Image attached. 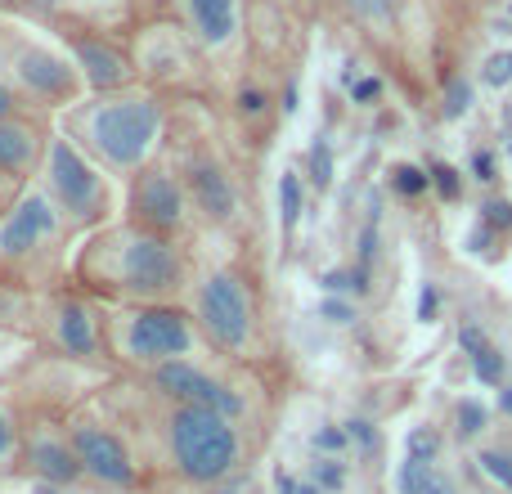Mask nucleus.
Returning a JSON list of instances; mask_svg holds the SVG:
<instances>
[{"label":"nucleus","mask_w":512,"mask_h":494,"mask_svg":"<svg viewBox=\"0 0 512 494\" xmlns=\"http://www.w3.org/2000/svg\"><path fill=\"white\" fill-rule=\"evenodd\" d=\"M99 396L131 427L149 463V494H207L252 468L256 427L248 423H234L207 405L167 400L140 378H108Z\"/></svg>","instance_id":"f257e3e1"},{"label":"nucleus","mask_w":512,"mask_h":494,"mask_svg":"<svg viewBox=\"0 0 512 494\" xmlns=\"http://www.w3.org/2000/svg\"><path fill=\"white\" fill-rule=\"evenodd\" d=\"M198 265H203L198 247L144 234L117 216L104 230L77 239L68 283L99 297L104 306H153V301H189Z\"/></svg>","instance_id":"f03ea898"},{"label":"nucleus","mask_w":512,"mask_h":494,"mask_svg":"<svg viewBox=\"0 0 512 494\" xmlns=\"http://www.w3.org/2000/svg\"><path fill=\"white\" fill-rule=\"evenodd\" d=\"M171 113L176 104L167 95L149 86H126L108 95H81L54 122L90 162H99L117 185H126L135 171L149 167L167 149Z\"/></svg>","instance_id":"7ed1b4c3"},{"label":"nucleus","mask_w":512,"mask_h":494,"mask_svg":"<svg viewBox=\"0 0 512 494\" xmlns=\"http://www.w3.org/2000/svg\"><path fill=\"white\" fill-rule=\"evenodd\" d=\"M171 167L185 180V194L194 203V216L203 234L216 239H243L248 230V189H243L234 149L225 144V131L216 126V108L207 104H176L167 131Z\"/></svg>","instance_id":"20e7f679"},{"label":"nucleus","mask_w":512,"mask_h":494,"mask_svg":"<svg viewBox=\"0 0 512 494\" xmlns=\"http://www.w3.org/2000/svg\"><path fill=\"white\" fill-rule=\"evenodd\" d=\"M185 306L212 355L248 364V369H265L270 324H265L261 283L243 261H203Z\"/></svg>","instance_id":"39448f33"},{"label":"nucleus","mask_w":512,"mask_h":494,"mask_svg":"<svg viewBox=\"0 0 512 494\" xmlns=\"http://www.w3.org/2000/svg\"><path fill=\"white\" fill-rule=\"evenodd\" d=\"M77 234L63 225L59 207L41 185H27L23 198L0 216V279H14L32 292H54L72 274Z\"/></svg>","instance_id":"423d86ee"},{"label":"nucleus","mask_w":512,"mask_h":494,"mask_svg":"<svg viewBox=\"0 0 512 494\" xmlns=\"http://www.w3.org/2000/svg\"><path fill=\"white\" fill-rule=\"evenodd\" d=\"M104 342L113 378H144L185 355H203L207 342L198 333L185 301H153V306H104Z\"/></svg>","instance_id":"0eeeda50"},{"label":"nucleus","mask_w":512,"mask_h":494,"mask_svg":"<svg viewBox=\"0 0 512 494\" xmlns=\"http://www.w3.org/2000/svg\"><path fill=\"white\" fill-rule=\"evenodd\" d=\"M131 54L140 86L167 95L171 104H207L216 108L221 95V72L198 50V41L158 9H140L131 27Z\"/></svg>","instance_id":"6e6552de"},{"label":"nucleus","mask_w":512,"mask_h":494,"mask_svg":"<svg viewBox=\"0 0 512 494\" xmlns=\"http://www.w3.org/2000/svg\"><path fill=\"white\" fill-rule=\"evenodd\" d=\"M63 427H68V441L81 459L86 486L95 494H149L153 490L149 463H144L131 427L104 405L99 391L77 400L63 414Z\"/></svg>","instance_id":"1a4fd4ad"},{"label":"nucleus","mask_w":512,"mask_h":494,"mask_svg":"<svg viewBox=\"0 0 512 494\" xmlns=\"http://www.w3.org/2000/svg\"><path fill=\"white\" fill-rule=\"evenodd\" d=\"M0 86H9L27 108L50 117H59L86 95V81L77 63L63 54V45L14 18H0Z\"/></svg>","instance_id":"9d476101"},{"label":"nucleus","mask_w":512,"mask_h":494,"mask_svg":"<svg viewBox=\"0 0 512 494\" xmlns=\"http://www.w3.org/2000/svg\"><path fill=\"white\" fill-rule=\"evenodd\" d=\"M36 185L45 189V198H50L54 207H59L63 225H68L77 239L104 230L108 221H117V216H122V194H117V180L108 176L99 162H90L63 131H54L50 153H45V162H41Z\"/></svg>","instance_id":"9b49d317"},{"label":"nucleus","mask_w":512,"mask_h":494,"mask_svg":"<svg viewBox=\"0 0 512 494\" xmlns=\"http://www.w3.org/2000/svg\"><path fill=\"white\" fill-rule=\"evenodd\" d=\"M256 378L261 369H248V364L221 360V355L203 351V355H185V360H171L162 369L144 373V387L158 391L167 400H185V405H207L216 414L234 418V423L256 427Z\"/></svg>","instance_id":"f8f14e48"},{"label":"nucleus","mask_w":512,"mask_h":494,"mask_svg":"<svg viewBox=\"0 0 512 494\" xmlns=\"http://www.w3.org/2000/svg\"><path fill=\"white\" fill-rule=\"evenodd\" d=\"M36 342L54 360L77 364V369L95 373V378H113L108 342H104V301L81 292L77 283H63V288L41 297Z\"/></svg>","instance_id":"ddd939ff"},{"label":"nucleus","mask_w":512,"mask_h":494,"mask_svg":"<svg viewBox=\"0 0 512 494\" xmlns=\"http://www.w3.org/2000/svg\"><path fill=\"white\" fill-rule=\"evenodd\" d=\"M122 221L185 247H198V239H203V225H198L194 203L185 194V180L171 167L167 153H158L149 167H140L122 185Z\"/></svg>","instance_id":"4468645a"},{"label":"nucleus","mask_w":512,"mask_h":494,"mask_svg":"<svg viewBox=\"0 0 512 494\" xmlns=\"http://www.w3.org/2000/svg\"><path fill=\"white\" fill-rule=\"evenodd\" d=\"M140 9L176 18L198 41V50L216 63L221 81L248 59V0H135V14Z\"/></svg>","instance_id":"2eb2a0df"},{"label":"nucleus","mask_w":512,"mask_h":494,"mask_svg":"<svg viewBox=\"0 0 512 494\" xmlns=\"http://www.w3.org/2000/svg\"><path fill=\"white\" fill-rule=\"evenodd\" d=\"M27 405V400H23ZM68 409H45V405H27V423H23V450H18V468L14 481H32V486H54L68 494H95L86 486L81 459L68 441L63 427Z\"/></svg>","instance_id":"dca6fc26"},{"label":"nucleus","mask_w":512,"mask_h":494,"mask_svg":"<svg viewBox=\"0 0 512 494\" xmlns=\"http://www.w3.org/2000/svg\"><path fill=\"white\" fill-rule=\"evenodd\" d=\"M54 41L77 63L81 81H86V95H108V90L140 86L135 54H131V32L99 27V23H68L54 32Z\"/></svg>","instance_id":"f3484780"},{"label":"nucleus","mask_w":512,"mask_h":494,"mask_svg":"<svg viewBox=\"0 0 512 494\" xmlns=\"http://www.w3.org/2000/svg\"><path fill=\"white\" fill-rule=\"evenodd\" d=\"M54 131H59V122L50 113H36V108L0 117V171L23 180V185H36Z\"/></svg>","instance_id":"a211bd4d"},{"label":"nucleus","mask_w":512,"mask_h":494,"mask_svg":"<svg viewBox=\"0 0 512 494\" xmlns=\"http://www.w3.org/2000/svg\"><path fill=\"white\" fill-rule=\"evenodd\" d=\"M23 423L27 405L18 396V387H0V481H14L18 450H23Z\"/></svg>","instance_id":"6ab92c4d"},{"label":"nucleus","mask_w":512,"mask_h":494,"mask_svg":"<svg viewBox=\"0 0 512 494\" xmlns=\"http://www.w3.org/2000/svg\"><path fill=\"white\" fill-rule=\"evenodd\" d=\"M41 297H45V292H32V288H23V283H14V279H0V328L36 337Z\"/></svg>","instance_id":"aec40b11"},{"label":"nucleus","mask_w":512,"mask_h":494,"mask_svg":"<svg viewBox=\"0 0 512 494\" xmlns=\"http://www.w3.org/2000/svg\"><path fill=\"white\" fill-rule=\"evenodd\" d=\"M41 360V342L27 333H9L0 328V387H18Z\"/></svg>","instance_id":"412c9836"},{"label":"nucleus","mask_w":512,"mask_h":494,"mask_svg":"<svg viewBox=\"0 0 512 494\" xmlns=\"http://www.w3.org/2000/svg\"><path fill=\"white\" fill-rule=\"evenodd\" d=\"M337 9H342L355 27H364L369 36L396 32V0H337Z\"/></svg>","instance_id":"4be33fe9"},{"label":"nucleus","mask_w":512,"mask_h":494,"mask_svg":"<svg viewBox=\"0 0 512 494\" xmlns=\"http://www.w3.org/2000/svg\"><path fill=\"white\" fill-rule=\"evenodd\" d=\"M486 427H490V409L481 405V400L463 396L459 405H454V436H459V441H477Z\"/></svg>","instance_id":"5701e85b"},{"label":"nucleus","mask_w":512,"mask_h":494,"mask_svg":"<svg viewBox=\"0 0 512 494\" xmlns=\"http://www.w3.org/2000/svg\"><path fill=\"white\" fill-rule=\"evenodd\" d=\"M472 360V378L481 382V387H504L508 382V355L499 351V346H486V351H477V355H468Z\"/></svg>","instance_id":"b1692460"},{"label":"nucleus","mask_w":512,"mask_h":494,"mask_svg":"<svg viewBox=\"0 0 512 494\" xmlns=\"http://www.w3.org/2000/svg\"><path fill=\"white\" fill-rule=\"evenodd\" d=\"M436 477V463H423V459H409L396 468V494H423L427 486H432Z\"/></svg>","instance_id":"393cba45"},{"label":"nucleus","mask_w":512,"mask_h":494,"mask_svg":"<svg viewBox=\"0 0 512 494\" xmlns=\"http://www.w3.org/2000/svg\"><path fill=\"white\" fill-rule=\"evenodd\" d=\"M391 189H396L400 198H423L427 189H432V176H427L423 167H414V162H396V167H391Z\"/></svg>","instance_id":"a878e982"},{"label":"nucleus","mask_w":512,"mask_h":494,"mask_svg":"<svg viewBox=\"0 0 512 494\" xmlns=\"http://www.w3.org/2000/svg\"><path fill=\"white\" fill-rule=\"evenodd\" d=\"M441 450H445V441H441V432H436V427H409V436H405V454H409V459L436 463V459H441Z\"/></svg>","instance_id":"bb28decb"},{"label":"nucleus","mask_w":512,"mask_h":494,"mask_svg":"<svg viewBox=\"0 0 512 494\" xmlns=\"http://www.w3.org/2000/svg\"><path fill=\"white\" fill-rule=\"evenodd\" d=\"M477 468L486 472L490 481H499L504 490H512V450H499V445H486L477 454Z\"/></svg>","instance_id":"cd10ccee"},{"label":"nucleus","mask_w":512,"mask_h":494,"mask_svg":"<svg viewBox=\"0 0 512 494\" xmlns=\"http://www.w3.org/2000/svg\"><path fill=\"white\" fill-rule=\"evenodd\" d=\"M310 481H315L324 494H337L346 486V463L342 459H328V454H319L315 463H310Z\"/></svg>","instance_id":"c85d7f7f"},{"label":"nucleus","mask_w":512,"mask_h":494,"mask_svg":"<svg viewBox=\"0 0 512 494\" xmlns=\"http://www.w3.org/2000/svg\"><path fill=\"white\" fill-rule=\"evenodd\" d=\"M279 207H283V230L292 234V225L301 221V180L292 171H283L279 180Z\"/></svg>","instance_id":"c756f323"},{"label":"nucleus","mask_w":512,"mask_h":494,"mask_svg":"<svg viewBox=\"0 0 512 494\" xmlns=\"http://www.w3.org/2000/svg\"><path fill=\"white\" fill-rule=\"evenodd\" d=\"M472 108V81H463V77H454L450 86H445V104H441V117L445 122H459L463 113Z\"/></svg>","instance_id":"7c9ffc66"},{"label":"nucleus","mask_w":512,"mask_h":494,"mask_svg":"<svg viewBox=\"0 0 512 494\" xmlns=\"http://www.w3.org/2000/svg\"><path fill=\"white\" fill-rule=\"evenodd\" d=\"M427 176H432V189L445 198V203H459V198H463V180H459V171H454L450 162H436V167H427Z\"/></svg>","instance_id":"2f4dec72"},{"label":"nucleus","mask_w":512,"mask_h":494,"mask_svg":"<svg viewBox=\"0 0 512 494\" xmlns=\"http://www.w3.org/2000/svg\"><path fill=\"white\" fill-rule=\"evenodd\" d=\"M481 81H486V86H495V90L512 86V50L490 54V59L481 63Z\"/></svg>","instance_id":"473e14b6"},{"label":"nucleus","mask_w":512,"mask_h":494,"mask_svg":"<svg viewBox=\"0 0 512 494\" xmlns=\"http://www.w3.org/2000/svg\"><path fill=\"white\" fill-rule=\"evenodd\" d=\"M310 445H315V454H328V459H342V450L351 445V436H346V427H319L315 436H310Z\"/></svg>","instance_id":"72a5a7b5"},{"label":"nucleus","mask_w":512,"mask_h":494,"mask_svg":"<svg viewBox=\"0 0 512 494\" xmlns=\"http://www.w3.org/2000/svg\"><path fill=\"white\" fill-rule=\"evenodd\" d=\"M477 221L486 225V230H495V234H508L512 230V203H504V198H486Z\"/></svg>","instance_id":"f704fd0d"},{"label":"nucleus","mask_w":512,"mask_h":494,"mask_svg":"<svg viewBox=\"0 0 512 494\" xmlns=\"http://www.w3.org/2000/svg\"><path fill=\"white\" fill-rule=\"evenodd\" d=\"M346 436H351V441L355 445H360V450L364 454H373V450H378V445H382V436H378V427H373L369 423V418H346Z\"/></svg>","instance_id":"c9c22d12"},{"label":"nucleus","mask_w":512,"mask_h":494,"mask_svg":"<svg viewBox=\"0 0 512 494\" xmlns=\"http://www.w3.org/2000/svg\"><path fill=\"white\" fill-rule=\"evenodd\" d=\"M310 180H315L319 189L328 185V180H333V158H328V144L319 140L315 149H310Z\"/></svg>","instance_id":"e433bc0d"},{"label":"nucleus","mask_w":512,"mask_h":494,"mask_svg":"<svg viewBox=\"0 0 512 494\" xmlns=\"http://www.w3.org/2000/svg\"><path fill=\"white\" fill-rule=\"evenodd\" d=\"M472 180H477V185H495L499 180V162H495V153L490 149L472 153Z\"/></svg>","instance_id":"4c0bfd02"},{"label":"nucleus","mask_w":512,"mask_h":494,"mask_svg":"<svg viewBox=\"0 0 512 494\" xmlns=\"http://www.w3.org/2000/svg\"><path fill=\"white\" fill-rule=\"evenodd\" d=\"M459 346H463V351H468V355L486 351V346H490L486 328H477V324H459Z\"/></svg>","instance_id":"58836bf2"},{"label":"nucleus","mask_w":512,"mask_h":494,"mask_svg":"<svg viewBox=\"0 0 512 494\" xmlns=\"http://www.w3.org/2000/svg\"><path fill=\"white\" fill-rule=\"evenodd\" d=\"M351 99H355V104H378V99H382V77L355 81V86H351Z\"/></svg>","instance_id":"ea45409f"},{"label":"nucleus","mask_w":512,"mask_h":494,"mask_svg":"<svg viewBox=\"0 0 512 494\" xmlns=\"http://www.w3.org/2000/svg\"><path fill=\"white\" fill-rule=\"evenodd\" d=\"M23 180H14V176H5V171H0V216L9 212V207L18 203V198H23Z\"/></svg>","instance_id":"a19ab883"},{"label":"nucleus","mask_w":512,"mask_h":494,"mask_svg":"<svg viewBox=\"0 0 512 494\" xmlns=\"http://www.w3.org/2000/svg\"><path fill=\"white\" fill-rule=\"evenodd\" d=\"M436 310H441V292H436V283H423V297H418V319H423V324H432Z\"/></svg>","instance_id":"79ce46f5"},{"label":"nucleus","mask_w":512,"mask_h":494,"mask_svg":"<svg viewBox=\"0 0 512 494\" xmlns=\"http://www.w3.org/2000/svg\"><path fill=\"white\" fill-rule=\"evenodd\" d=\"M324 315L333 319V324H351V319H355V310L346 306V301H324Z\"/></svg>","instance_id":"37998d69"},{"label":"nucleus","mask_w":512,"mask_h":494,"mask_svg":"<svg viewBox=\"0 0 512 494\" xmlns=\"http://www.w3.org/2000/svg\"><path fill=\"white\" fill-rule=\"evenodd\" d=\"M23 99H18L14 95V90H9V86H0V117H9V113H23Z\"/></svg>","instance_id":"c03bdc74"},{"label":"nucleus","mask_w":512,"mask_h":494,"mask_svg":"<svg viewBox=\"0 0 512 494\" xmlns=\"http://www.w3.org/2000/svg\"><path fill=\"white\" fill-rule=\"evenodd\" d=\"M423 494H459V486H454L450 477H441V472H436V477H432V486H427Z\"/></svg>","instance_id":"a18cd8bd"},{"label":"nucleus","mask_w":512,"mask_h":494,"mask_svg":"<svg viewBox=\"0 0 512 494\" xmlns=\"http://www.w3.org/2000/svg\"><path fill=\"white\" fill-rule=\"evenodd\" d=\"M499 414L512 418V382H504V387H499Z\"/></svg>","instance_id":"49530a36"},{"label":"nucleus","mask_w":512,"mask_h":494,"mask_svg":"<svg viewBox=\"0 0 512 494\" xmlns=\"http://www.w3.org/2000/svg\"><path fill=\"white\" fill-rule=\"evenodd\" d=\"M508 153H512V140H508Z\"/></svg>","instance_id":"de8ad7c7"}]
</instances>
